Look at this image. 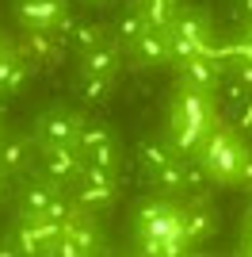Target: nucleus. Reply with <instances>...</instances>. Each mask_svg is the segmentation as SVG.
Segmentation results:
<instances>
[{
  "label": "nucleus",
  "instance_id": "nucleus-1",
  "mask_svg": "<svg viewBox=\"0 0 252 257\" xmlns=\"http://www.w3.org/2000/svg\"><path fill=\"white\" fill-rule=\"evenodd\" d=\"M214 123H218V107H214L210 92H195V88L176 85V96L168 104V127H164L172 146L180 154H195Z\"/></svg>",
  "mask_w": 252,
  "mask_h": 257
},
{
  "label": "nucleus",
  "instance_id": "nucleus-2",
  "mask_svg": "<svg viewBox=\"0 0 252 257\" xmlns=\"http://www.w3.org/2000/svg\"><path fill=\"white\" fill-rule=\"evenodd\" d=\"M195 158H199V165L206 169L210 184H218V188H237V181H241V161H244V142L237 139L233 127L214 123V127L206 131V139L199 142Z\"/></svg>",
  "mask_w": 252,
  "mask_h": 257
},
{
  "label": "nucleus",
  "instance_id": "nucleus-3",
  "mask_svg": "<svg viewBox=\"0 0 252 257\" xmlns=\"http://www.w3.org/2000/svg\"><path fill=\"white\" fill-rule=\"evenodd\" d=\"M134 238H157V242H184L180 238V204L176 196H146L130 211ZM188 246V242H184Z\"/></svg>",
  "mask_w": 252,
  "mask_h": 257
},
{
  "label": "nucleus",
  "instance_id": "nucleus-4",
  "mask_svg": "<svg viewBox=\"0 0 252 257\" xmlns=\"http://www.w3.org/2000/svg\"><path fill=\"white\" fill-rule=\"evenodd\" d=\"M73 211V204L65 200V188H54L50 181H23L16 192V223H38V219H58Z\"/></svg>",
  "mask_w": 252,
  "mask_h": 257
},
{
  "label": "nucleus",
  "instance_id": "nucleus-5",
  "mask_svg": "<svg viewBox=\"0 0 252 257\" xmlns=\"http://www.w3.org/2000/svg\"><path fill=\"white\" fill-rule=\"evenodd\" d=\"M84 119L88 115L76 111V107H69V104H50V107H42L38 115H34L31 135H34L38 146H69V150H76Z\"/></svg>",
  "mask_w": 252,
  "mask_h": 257
},
{
  "label": "nucleus",
  "instance_id": "nucleus-6",
  "mask_svg": "<svg viewBox=\"0 0 252 257\" xmlns=\"http://www.w3.org/2000/svg\"><path fill=\"white\" fill-rule=\"evenodd\" d=\"M84 165H96V169H107V173H118L122 169V146H118V135L107 119H84L80 127V142H76Z\"/></svg>",
  "mask_w": 252,
  "mask_h": 257
},
{
  "label": "nucleus",
  "instance_id": "nucleus-7",
  "mask_svg": "<svg viewBox=\"0 0 252 257\" xmlns=\"http://www.w3.org/2000/svg\"><path fill=\"white\" fill-rule=\"evenodd\" d=\"M73 200H76V207H84V211H92V215L115 207V200H118V173L84 165L80 181L73 184Z\"/></svg>",
  "mask_w": 252,
  "mask_h": 257
},
{
  "label": "nucleus",
  "instance_id": "nucleus-8",
  "mask_svg": "<svg viewBox=\"0 0 252 257\" xmlns=\"http://www.w3.org/2000/svg\"><path fill=\"white\" fill-rule=\"evenodd\" d=\"M34 173L42 181H50L54 188H73L84 173V158L80 150H69V146H38Z\"/></svg>",
  "mask_w": 252,
  "mask_h": 257
},
{
  "label": "nucleus",
  "instance_id": "nucleus-9",
  "mask_svg": "<svg viewBox=\"0 0 252 257\" xmlns=\"http://www.w3.org/2000/svg\"><path fill=\"white\" fill-rule=\"evenodd\" d=\"M214 234H218V215H214V207H210L202 196L180 204V238H184L191 249L210 242Z\"/></svg>",
  "mask_w": 252,
  "mask_h": 257
},
{
  "label": "nucleus",
  "instance_id": "nucleus-10",
  "mask_svg": "<svg viewBox=\"0 0 252 257\" xmlns=\"http://www.w3.org/2000/svg\"><path fill=\"white\" fill-rule=\"evenodd\" d=\"M180 85L184 88H195V92H214V88L226 81V62H222L214 50L206 54H195L188 62H180Z\"/></svg>",
  "mask_w": 252,
  "mask_h": 257
},
{
  "label": "nucleus",
  "instance_id": "nucleus-11",
  "mask_svg": "<svg viewBox=\"0 0 252 257\" xmlns=\"http://www.w3.org/2000/svg\"><path fill=\"white\" fill-rule=\"evenodd\" d=\"M34 158H38V142L31 131H4L0 135V173L20 177L34 165Z\"/></svg>",
  "mask_w": 252,
  "mask_h": 257
},
{
  "label": "nucleus",
  "instance_id": "nucleus-12",
  "mask_svg": "<svg viewBox=\"0 0 252 257\" xmlns=\"http://www.w3.org/2000/svg\"><path fill=\"white\" fill-rule=\"evenodd\" d=\"M69 12L65 0H16V20L23 31H58L62 16Z\"/></svg>",
  "mask_w": 252,
  "mask_h": 257
},
{
  "label": "nucleus",
  "instance_id": "nucleus-13",
  "mask_svg": "<svg viewBox=\"0 0 252 257\" xmlns=\"http://www.w3.org/2000/svg\"><path fill=\"white\" fill-rule=\"evenodd\" d=\"M126 54H130V62H134L138 69H160V65H172V58H168V31H164V27H146L134 43L126 46Z\"/></svg>",
  "mask_w": 252,
  "mask_h": 257
},
{
  "label": "nucleus",
  "instance_id": "nucleus-14",
  "mask_svg": "<svg viewBox=\"0 0 252 257\" xmlns=\"http://www.w3.org/2000/svg\"><path fill=\"white\" fill-rule=\"evenodd\" d=\"M122 65H126V46L118 39H107V43H100L88 54H76V69L96 73V77H111V81H118Z\"/></svg>",
  "mask_w": 252,
  "mask_h": 257
},
{
  "label": "nucleus",
  "instance_id": "nucleus-15",
  "mask_svg": "<svg viewBox=\"0 0 252 257\" xmlns=\"http://www.w3.org/2000/svg\"><path fill=\"white\" fill-rule=\"evenodd\" d=\"M62 230L80 246L84 257H88V253H104V249H107V238H104V230H100V223H96V215L84 211V207H73V211L65 215Z\"/></svg>",
  "mask_w": 252,
  "mask_h": 257
},
{
  "label": "nucleus",
  "instance_id": "nucleus-16",
  "mask_svg": "<svg viewBox=\"0 0 252 257\" xmlns=\"http://www.w3.org/2000/svg\"><path fill=\"white\" fill-rule=\"evenodd\" d=\"M168 31L184 35L191 43H199L202 50H210V31H214V20H210V12L199 8V4H180L172 23H168Z\"/></svg>",
  "mask_w": 252,
  "mask_h": 257
},
{
  "label": "nucleus",
  "instance_id": "nucleus-17",
  "mask_svg": "<svg viewBox=\"0 0 252 257\" xmlns=\"http://www.w3.org/2000/svg\"><path fill=\"white\" fill-rule=\"evenodd\" d=\"M149 27L146 20V8H142V0H118L115 12H111V23H107V31H111V39H118L122 46H130L138 39V35Z\"/></svg>",
  "mask_w": 252,
  "mask_h": 257
},
{
  "label": "nucleus",
  "instance_id": "nucleus-18",
  "mask_svg": "<svg viewBox=\"0 0 252 257\" xmlns=\"http://www.w3.org/2000/svg\"><path fill=\"white\" fill-rule=\"evenodd\" d=\"M176 158H180V150L172 146L168 135H142L138 146H134V161H138V169H142V177H153L160 165H168V161H176Z\"/></svg>",
  "mask_w": 252,
  "mask_h": 257
},
{
  "label": "nucleus",
  "instance_id": "nucleus-19",
  "mask_svg": "<svg viewBox=\"0 0 252 257\" xmlns=\"http://www.w3.org/2000/svg\"><path fill=\"white\" fill-rule=\"evenodd\" d=\"M107 39H111V31H107L104 23L84 20V16H80V20H76V27L65 35V46H69L73 54H88V50H96L100 43H107Z\"/></svg>",
  "mask_w": 252,
  "mask_h": 257
},
{
  "label": "nucleus",
  "instance_id": "nucleus-20",
  "mask_svg": "<svg viewBox=\"0 0 252 257\" xmlns=\"http://www.w3.org/2000/svg\"><path fill=\"white\" fill-rule=\"evenodd\" d=\"M73 88H76V96L88 100V104H107L115 96V81L111 77H96V73H84V69H76Z\"/></svg>",
  "mask_w": 252,
  "mask_h": 257
},
{
  "label": "nucleus",
  "instance_id": "nucleus-21",
  "mask_svg": "<svg viewBox=\"0 0 252 257\" xmlns=\"http://www.w3.org/2000/svg\"><path fill=\"white\" fill-rule=\"evenodd\" d=\"M149 184H153V192L160 196H184L188 188H184V154H180L176 161H168V165H160L153 177H146Z\"/></svg>",
  "mask_w": 252,
  "mask_h": 257
},
{
  "label": "nucleus",
  "instance_id": "nucleus-22",
  "mask_svg": "<svg viewBox=\"0 0 252 257\" xmlns=\"http://www.w3.org/2000/svg\"><path fill=\"white\" fill-rule=\"evenodd\" d=\"M31 73H34V62L31 58H12V69H8V77H4V85H0V92H8V96H16V92H23V85L31 81Z\"/></svg>",
  "mask_w": 252,
  "mask_h": 257
},
{
  "label": "nucleus",
  "instance_id": "nucleus-23",
  "mask_svg": "<svg viewBox=\"0 0 252 257\" xmlns=\"http://www.w3.org/2000/svg\"><path fill=\"white\" fill-rule=\"evenodd\" d=\"M184 188H188V196H202L210 188V177L195 154H184Z\"/></svg>",
  "mask_w": 252,
  "mask_h": 257
},
{
  "label": "nucleus",
  "instance_id": "nucleus-24",
  "mask_svg": "<svg viewBox=\"0 0 252 257\" xmlns=\"http://www.w3.org/2000/svg\"><path fill=\"white\" fill-rule=\"evenodd\" d=\"M191 246H184V242H157V238H134V253L142 257H180L188 253Z\"/></svg>",
  "mask_w": 252,
  "mask_h": 257
},
{
  "label": "nucleus",
  "instance_id": "nucleus-25",
  "mask_svg": "<svg viewBox=\"0 0 252 257\" xmlns=\"http://www.w3.org/2000/svg\"><path fill=\"white\" fill-rule=\"evenodd\" d=\"M226 119L233 123V131H252V92H244V96L230 100V107H226Z\"/></svg>",
  "mask_w": 252,
  "mask_h": 257
},
{
  "label": "nucleus",
  "instance_id": "nucleus-26",
  "mask_svg": "<svg viewBox=\"0 0 252 257\" xmlns=\"http://www.w3.org/2000/svg\"><path fill=\"white\" fill-rule=\"evenodd\" d=\"M142 8H146L149 27H168L180 4H176V0H142Z\"/></svg>",
  "mask_w": 252,
  "mask_h": 257
},
{
  "label": "nucleus",
  "instance_id": "nucleus-27",
  "mask_svg": "<svg viewBox=\"0 0 252 257\" xmlns=\"http://www.w3.org/2000/svg\"><path fill=\"white\" fill-rule=\"evenodd\" d=\"M241 253H252V207L244 211V223H241Z\"/></svg>",
  "mask_w": 252,
  "mask_h": 257
},
{
  "label": "nucleus",
  "instance_id": "nucleus-28",
  "mask_svg": "<svg viewBox=\"0 0 252 257\" xmlns=\"http://www.w3.org/2000/svg\"><path fill=\"white\" fill-rule=\"evenodd\" d=\"M237 184H241V188H252V150H248V146H244V161H241V181H237Z\"/></svg>",
  "mask_w": 252,
  "mask_h": 257
},
{
  "label": "nucleus",
  "instance_id": "nucleus-29",
  "mask_svg": "<svg viewBox=\"0 0 252 257\" xmlns=\"http://www.w3.org/2000/svg\"><path fill=\"white\" fill-rule=\"evenodd\" d=\"M76 4H80L84 12H104V8H111L115 0H76Z\"/></svg>",
  "mask_w": 252,
  "mask_h": 257
},
{
  "label": "nucleus",
  "instance_id": "nucleus-30",
  "mask_svg": "<svg viewBox=\"0 0 252 257\" xmlns=\"http://www.w3.org/2000/svg\"><path fill=\"white\" fill-rule=\"evenodd\" d=\"M237 8H241V20L252 23V0H237Z\"/></svg>",
  "mask_w": 252,
  "mask_h": 257
},
{
  "label": "nucleus",
  "instance_id": "nucleus-31",
  "mask_svg": "<svg viewBox=\"0 0 252 257\" xmlns=\"http://www.w3.org/2000/svg\"><path fill=\"white\" fill-rule=\"evenodd\" d=\"M241 43L252 46V23H241Z\"/></svg>",
  "mask_w": 252,
  "mask_h": 257
},
{
  "label": "nucleus",
  "instance_id": "nucleus-32",
  "mask_svg": "<svg viewBox=\"0 0 252 257\" xmlns=\"http://www.w3.org/2000/svg\"><path fill=\"white\" fill-rule=\"evenodd\" d=\"M8 54H12V46L4 43V39H0V58H8Z\"/></svg>",
  "mask_w": 252,
  "mask_h": 257
},
{
  "label": "nucleus",
  "instance_id": "nucleus-33",
  "mask_svg": "<svg viewBox=\"0 0 252 257\" xmlns=\"http://www.w3.org/2000/svg\"><path fill=\"white\" fill-rule=\"evenodd\" d=\"M0 196H4V184H0Z\"/></svg>",
  "mask_w": 252,
  "mask_h": 257
}]
</instances>
